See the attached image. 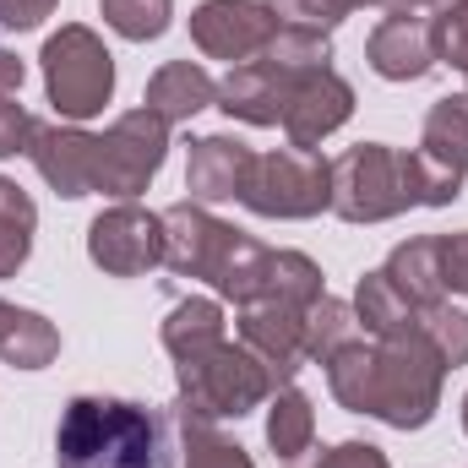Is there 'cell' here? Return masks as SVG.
Listing matches in <instances>:
<instances>
[{
  "label": "cell",
  "instance_id": "6da1fadb",
  "mask_svg": "<svg viewBox=\"0 0 468 468\" xmlns=\"http://www.w3.org/2000/svg\"><path fill=\"white\" fill-rule=\"evenodd\" d=\"M447 359L414 327L398 338H354L327 359V387L349 414H370L392 431H425L441 409Z\"/></svg>",
  "mask_w": 468,
  "mask_h": 468
},
{
  "label": "cell",
  "instance_id": "7a4b0ae2",
  "mask_svg": "<svg viewBox=\"0 0 468 468\" xmlns=\"http://www.w3.org/2000/svg\"><path fill=\"white\" fill-rule=\"evenodd\" d=\"M60 468H175L180 425L175 414L131 398H71L55 425Z\"/></svg>",
  "mask_w": 468,
  "mask_h": 468
},
{
  "label": "cell",
  "instance_id": "3957f363",
  "mask_svg": "<svg viewBox=\"0 0 468 468\" xmlns=\"http://www.w3.org/2000/svg\"><path fill=\"white\" fill-rule=\"evenodd\" d=\"M458 197L463 175H447L425 153L359 142L333 158V213L344 224H387L409 207H452Z\"/></svg>",
  "mask_w": 468,
  "mask_h": 468
},
{
  "label": "cell",
  "instance_id": "277c9868",
  "mask_svg": "<svg viewBox=\"0 0 468 468\" xmlns=\"http://www.w3.org/2000/svg\"><path fill=\"white\" fill-rule=\"evenodd\" d=\"M327 66H333L327 33L283 27L256 60L234 66L229 77L218 82V110L229 120H245V125H278L289 93H294V82L311 77V71H327Z\"/></svg>",
  "mask_w": 468,
  "mask_h": 468
},
{
  "label": "cell",
  "instance_id": "5b68a950",
  "mask_svg": "<svg viewBox=\"0 0 468 468\" xmlns=\"http://www.w3.org/2000/svg\"><path fill=\"white\" fill-rule=\"evenodd\" d=\"M175 376H180V403L175 409L202 414V420H239L283 387L245 344H229V338L191 354V359H175Z\"/></svg>",
  "mask_w": 468,
  "mask_h": 468
},
{
  "label": "cell",
  "instance_id": "8992f818",
  "mask_svg": "<svg viewBox=\"0 0 468 468\" xmlns=\"http://www.w3.org/2000/svg\"><path fill=\"white\" fill-rule=\"evenodd\" d=\"M213 289L234 305H256V300L311 305V300H322V267L305 250H272V245L234 229L229 250L213 272Z\"/></svg>",
  "mask_w": 468,
  "mask_h": 468
},
{
  "label": "cell",
  "instance_id": "52a82bcc",
  "mask_svg": "<svg viewBox=\"0 0 468 468\" xmlns=\"http://www.w3.org/2000/svg\"><path fill=\"white\" fill-rule=\"evenodd\" d=\"M44 88L60 120H93L104 115L110 93H115V55L104 49V38L82 22H66L49 44H44Z\"/></svg>",
  "mask_w": 468,
  "mask_h": 468
},
{
  "label": "cell",
  "instance_id": "ba28073f",
  "mask_svg": "<svg viewBox=\"0 0 468 468\" xmlns=\"http://www.w3.org/2000/svg\"><path fill=\"white\" fill-rule=\"evenodd\" d=\"M239 202L256 218H316L322 207H333V164L316 147H294V142L278 153H256Z\"/></svg>",
  "mask_w": 468,
  "mask_h": 468
},
{
  "label": "cell",
  "instance_id": "9c48e42d",
  "mask_svg": "<svg viewBox=\"0 0 468 468\" xmlns=\"http://www.w3.org/2000/svg\"><path fill=\"white\" fill-rule=\"evenodd\" d=\"M164 158H169V120H158L153 110H131L99 136L93 191L131 202L147 191V180L164 169Z\"/></svg>",
  "mask_w": 468,
  "mask_h": 468
},
{
  "label": "cell",
  "instance_id": "30bf717a",
  "mask_svg": "<svg viewBox=\"0 0 468 468\" xmlns=\"http://www.w3.org/2000/svg\"><path fill=\"white\" fill-rule=\"evenodd\" d=\"M283 33L278 11L267 0H202L191 11V44L207 55V60H229L245 66L256 60L272 38Z\"/></svg>",
  "mask_w": 468,
  "mask_h": 468
},
{
  "label": "cell",
  "instance_id": "8fae6325",
  "mask_svg": "<svg viewBox=\"0 0 468 468\" xmlns=\"http://www.w3.org/2000/svg\"><path fill=\"white\" fill-rule=\"evenodd\" d=\"M88 256L110 278H142L164 261V218L136 202H120L88 224Z\"/></svg>",
  "mask_w": 468,
  "mask_h": 468
},
{
  "label": "cell",
  "instance_id": "7c38bea8",
  "mask_svg": "<svg viewBox=\"0 0 468 468\" xmlns=\"http://www.w3.org/2000/svg\"><path fill=\"white\" fill-rule=\"evenodd\" d=\"M305 311H311V305H289V300L239 305V344L256 354L283 387H289L294 370L305 365Z\"/></svg>",
  "mask_w": 468,
  "mask_h": 468
},
{
  "label": "cell",
  "instance_id": "4fadbf2b",
  "mask_svg": "<svg viewBox=\"0 0 468 468\" xmlns=\"http://www.w3.org/2000/svg\"><path fill=\"white\" fill-rule=\"evenodd\" d=\"M158 218H164V267L180 272V278L213 283V272H218V261H224V250H229V239H234L229 224H218L197 202H175Z\"/></svg>",
  "mask_w": 468,
  "mask_h": 468
},
{
  "label": "cell",
  "instance_id": "5bb4252c",
  "mask_svg": "<svg viewBox=\"0 0 468 468\" xmlns=\"http://www.w3.org/2000/svg\"><path fill=\"white\" fill-rule=\"evenodd\" d=\"M365 60L387 82H420L441 55H436V16L431 11H387V22L370 33Z\"/></svg>",
  "mask_w": 468,
  "mask_h": 468
},
{
  "label": "cell",
  "instance_id": "9a60e30c",
  "mask_svg": "<svg viewBox=\"0 0 468 468\" xmlns=\"http://www.w3.org/2000/svg\"><path fill=\"white\" fill-rule=\"evenodd\" d=\"M27 158H33V169L44 175V186H49L55 197H66V202L93 197L99 136H88V131H77V125H44V120H38L33 142H27Z\"/></svg>",
  "mask_w": 468,
  "mask_h": 468
},
{
  "label": "cell",
  "instance_id": "2e32d148",
  "mask_svg": "<svg viewBox=\"0 0 468 468\" xmlns=\"http://www.w3.org/2000/svg\"><path fill=\"white\" fill-rule=\"evenodd\" d=\"M349 115H354V88L327 66V71H311V77L294 82V93H289L278 125L289 131L294 147H316L322 136H333Z\"/></svg>",
  "mask_w": 468,
  "mask_h": 468
},
{
  "label": "cell",
  "instance_id": "e0dca14e",
  "mask_svg": "<svg viewBox=\"0 0 468 468\" xmlns=\"http://www.w3.org/2000/svg\"><path fill=\"white\" fill-rule=\"evenodd\" d=\"M256 153L239 136H202L191 142V164H186V191L191 202H239L250 186Z\"/></svg>",
  "mask_w": 468,
  "mask_h": 468
},
{
  "label": "cell",
  "instance_id": "ac0fdd59",
  "mask_svg": "<svg viewBox=\"0 0 468 468\" xmlns=\"http://www.w3.org/2000/svg\"><path fill=\"white\" fill-rule=\"evenodd\" d=\"M207 104H218V82H213L197 60H169V66H158L153 82H147V99H142V110H153V115L169 120V125L202 115Z\"/></svg>",
  "mask_w": 468,
  "mask_h": 468
},
{
  "label": "cell",
  "instance_id": "d6986e66",
  "mask_svg": "<svg viewBox=\"0 0 468 468\" xmlns=\"http://www.w3.org/2000/svg\"><path fill=\"white\" fill-rule=\"evenodd\" d=\"M60 354V333L55 322H44L38 311H22L11 300H0V359L16 370H44Z\"/></svg>",
  "mask_w": 468,
  "mask_h": 468
},
{
  "label": "cell",
  "instance_id": "ffe728a7",
  "mask_svg": "<svg viewBox=\"0 0 468 468\" xmlns=\"http://www.w3.org/2000/svg\"><path fill=\"white\" fill-rule=\"evenodd\" d=\"M354 316H359V327H365L370 338H398V333L414 327L420 305H414L387 272H365L359 289H354Z\"/></svg>",
  "mask_w": 468,
  "mask_h": 468
},
{
  "label": "cell",
  "instance_id": "44dd1931",
  "mask_svg": "<svg viewBox=\"0 0 468 468\" xmlns=\"http://www.w3.org/2000/svg\"><path fill=\"white\" fill-rule=\"evenodd\" d=\"M213 344H224V305L218 300L191 294V300H180L164 316V349H169V359H191V354L213 349Z\"/></svg>",
  "mask_w": 468,
  "mask_h": 468
},
{
  "label": "cell",
  "instance_id": "7402d4cb",
  "mask_svg": "<svg viewBox=\"0 0 468 468\" xmlns=\"http://www.w3.org/2000/svg\"><path fill=\"white\" fill-rule=\"evenodd\" d=\"M420 153L431 164H441L447 175H468V99L431 104L425 131H420Z\"/></svg>",
  "mask_w": 468,
  "mask_h": 468
},
{
  "label": "cell",
  "instance_id": "603a6c76",
  "mask_svg": "<svg viewBox=\"0 0 468 468\" xmlns=\"http://www.w3.org/2000/svg\"><path fill=\"white\" fill-rule=\"evenodd\" d=\"M414 305H436L447 289H441V261H436V234H420V239H403L387 267H381Z\"/></svg>",
  "mask_w": 468,
  "mask_h": 468
},
{
  "label": "cell",
  "instance_id": "cb8c5ba5",
  "mask_svg": "<svg viewBox=\"0 0 468 468\" xmlns=\"http://www.w3.org/2000/svg\"><path fill=\"white\" fill-rule=\"evenodd\" d=\"M311 436H316V409L300 387H278L267 398V447L289 463L300 452H311Z\"/></svg>",
  "mask_w": 468,
  "mask_h": 468
},
{
  "label": "cell",
  "instance_id": "d4e9b609",
  "mask_svg": "<svg viewBox=\"0 0 468 468\" xmlns=\"http://www.w3.org/2000/svg\"><path fill=\"white\" fill-rule=\"evenodd\" d=\"M33 229H38V207L33 197L0 175V278H16L27 250H33Z\"/></svg>",
  "mask_w": 468,
  "mask_h": 468
},
{
  "label": "cell",
  "instance_id": "484cf974",
  "mask_svg": "<svg viewBox=\"0 0 468 468\" xmlns=\"http://www.w3.org/2000/svg\"><path fill=\"white\" fill-rule=\"evenodd\" d=\"M175 425H180V458H186V468H256L250 452L239 441H229L213 420L175 409Z\"/></svg>",
  "mask_w": 468,
  "mask_h": 468
},
{
  "label": "cell",
  "instance_id": "4316f807",
  "mask_svg": "<svg viewBox=\"0 0 468 468\" xmlns=\"http://www.w3.org/2000/svg\"><path fill=\"white\" fill-rule=\"evenodd\" d=\"M354 338H359V316H354V305L333 300V294L311 300V311H305V359L327 365V359L344 349V344H354Z\"/></svg>",
  "mask_w": 468,
  "mask_h": 468
},
{
  "label": "cell",
  "instance_id": "83f0119b",
  "mask_svg": "<svg viewBox=\"0 0 468 468\" xmlns=\"http://www.w3.org/2000/svg\"><path fill=\"white\" fill-rule=\"evenodd\" d=\"M414 333H420L431 349L441 354V359H447V370L468 365V311L447 305V300H436V305H420V316H414Z\"/></svg>",
  "mask_w": 468,
  "mask_h": 468
},
{
  "label": "cell",
  "instance_id": "f1b7e54d",
  "mask_svg": "<svg viewBox=\"0 0 468 468\" xmlns=\"http://www.w3.org/2000/svg\"><path fill=\"white\" fill-rule=\"evenodd\" d=\"M99 5H104V22L115 27L120 38H131V44L164 38L169 16H175V0H99Z\"/></svg>",
  "mask_w": 468,
  "mask_h": 468
},
{
  "label": "cell",
  "instance_id": "f546056e",
  "mask_svg": "<svg viewBox=\"0 0 468 468\" xmlns=\"http://www.w3.org/2000/svg\"><path fill=\"white\" fill-rule=\"evenodd\" d=\"M283 468H392L387 463V452L381 447H370V441H338V447H327V452H300V458H289Z\"/></svg>",
  "mask_w": 468,
  "mask_h": 468
},
{
  "label": "cell",
  "instance_id": "4dcf8cb0",
  "mask_svg": "<svg viewBox=\"0 0 468 468\" xmlns=\"http://www.w3.org/2000/svg\"><path fill=\"white\" fill-rule=\"evenodd\" d=\"M436 55L447 66L468 71V0H452L441 16H436Z\"/></svg>",
  "mask_w": 468,
  "mask_h": 468
},
{
  "label": "cell",
  "instance_id": "1f68e13d",
  "mask_svg": "<svg viewBox=\"0 0 468 468\" xmlns=\"http://www.w3.org/2000/svg\"><path fill=\"white\" fill-rule=\"evenodd\" d=\"M33 131H38V120L16 104V93H0V158H16V153H27Z\"/></svg>",
  "mask_w": 468,
  "mask_h": 468
},
{
  "label": "cell",
  "instance_id": "d6a6232c",
  "mask_svg": "<svg viewBox=\"0 0 468 468\" xmlns=\"http://www.w3.org/2000/svg\"><path fill=\"white\" fill-rule=\"evenodd\" d=\"M436 261H441V289L468 294V229L436 234Z\"/></svg>",
  "mask_w": 468,
  "mask_h": 468
},
{
  "label": "cell",
  "instance_id": "836d02e7",
  "mask_svg": "<svg viewBox=\"0 0 468 468\" xmlns=\"http://www.w3.org/2000/svg\"><path fill=\"white\" fill-rule=\"evenodd\" d=\"M60 0H0V33H27L44 16H55Z\"/></svg>",
  "mask_w": 468,
  "mask_h": 468
},
{
  "label": "cell",
  "instance_id": "e575fe53",
  "mask_svg": "<svg viewBox=\"0 0 468 468\" xmlns=\"http://www.w3.org/2000/svg\"><path fill=\"white\" fill-rule=\"evenodd\" d=\"M22 77H27V66H22L11 49H0V93H16V88H22Z\"/></svg>",
  "mask_w": 468,
  "mask_h": 468
},
{
  "label": "cell",
  "instance_id": "d590c367",
  "mask_svg": "<svg viewBox=\"0 0 468 468\" xmlns=\"http://www.w3.org/2000/svg\"><path fill=\"white\" fill-rule=\"evenodd\" d=\"M359 5H381V0H333V11H338V16H349V11H359Z\"/></svg>",
  "mask_w": 468,
  "mask_h": 468
},
{
  "label": "cell",
  "instance_id": "8d00e7d4",
  "mask_svg": "<svg viewBox=\"0 0 468 468\" xmlns=\"http://www.w3.org/2000/svg\"><path fill=\"white\" fill-rule=\"evenodd\" d=\"M447 5H452V0H425V11H431V16H441Z\"/></svg>",
  "mask_w": 468,
  "mask_h": 468
},
{
  "label": "cell",
  "instance_id": "74e56055",
  "mask_svg": "<svg viewBox=\"0 0 468 468\" xmlns=\"http://www.w3.org/2000/svg\"><path fill=\"white\" fill-rule=\"evenodd\" d=\"M463 431H468V398H463Z\"/></svg>",
  "mask_w": 468,
  "mask_h": 468
}]
</instances>
